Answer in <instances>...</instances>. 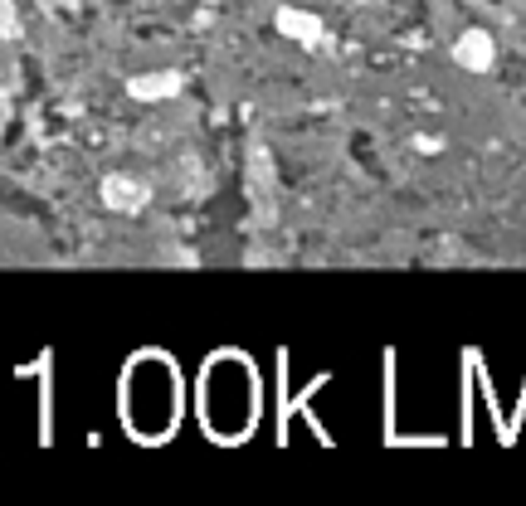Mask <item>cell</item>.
Masks as SVG:
<instances>
[{"mask_svg": "<svg viewBox=\"0 0 526 506\" xmlns=\"http://www.w3.org/2000/svg\"><path fill=\"white\" fill-rule=\"evenodd\" d=\"M122 419L132 434L161 438L176 424V365L166 356H142L122 380Z\"/></svg>", "mask_w": 526, "mask_h": 506, "instance_id": "obj_1", "label": "cell"}, {"mask_svg": "<svg viewBox=\"0 0 526 506\" xmlns=\"http://www.w3.org/2000/svg\"><path fill=\"white\" fill-rule=\"evenodd\" d=\"M234 365V385H225V361L215 365L200 385V419H210V429L220 424V414H239L244 429L254 419V375H249V361H229Z\"/></svg>", "mask_w": 526, "mask_h": 506, "instance_id": "obj_2", "label": "cell"}, {"mask_svg": "<svg viewBox=\"0 0 526 506\" xmlns=\"http://www.w3.org/2000/svg\"><path fill=\"white\" fill-rule=\"evenodd\" d=\"M453 59H458L463 69L488 73V69H492V59H497V44H492V35L483 30V25H468L463 35L453 39Z\"/></svg>", "mask_w": 526, "mask_h": 506, "instance_id": "obj_3", "label": "cell"}, {"mask_svg": "<svg viewBox=\"0 0 526 506\" xmlns=\"http://www.w3.org/2000/svg\"><path fill=\"white\" fill-rule=\"evenodd\" d=\"M278 30L288 39H302V44H317L322 39V20L307 15V10H278Z\"/></svg>", "mask_w": 526, "mask_h": 506, "instance_id": "obj_4", "label": "cell"}, {"mask_svg": "<svg viewBox=\"0 0 526 506\" xmlns=\"http://www.w3.org/2000/svg\"><path fill=\"white\" fill-rule=\"evenodd\" d=\"M181 88V78L176 73H151V78H132V93L142 98V103H156V98H171Z\"/></svg>", "mask_w": 526, "mask_h": 506, "instance_id": "obj_5", "label": "cell"}, {"mask_svg": "<svg viewBox=\"0 0 526 506\" xmlns=\"http://www.w3.org/2000/svg\"><path fill=\"white\" fill-rule=\"evenodd\" d=\"M108 200H113V205H142L147 190L132 185V181H122V176H113V181H108Z\"/></svg>", "mask_w": 526, "mask_h": 506, "instance_id": "obj_6", "label": "cell"}, {"mask_svg": "<svg viewBox=\"0 0 526 506\" xmlns=\"http://www.w3.org/2000/svg\"><path fill=\"white\" fill-rule=\"evenodd\" d=\"M10 30H15V5L0 0V35H10Z\"/></svg>", "mask_w": 526, "mask_h": 506, "instance_id": "obj_7", "label": "cell"}]
</instances>
